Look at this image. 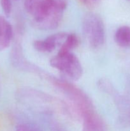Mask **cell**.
<instances>
[{
	"instance_id": "obj_10",
	"label": "cell",
	"mask_w": 130,
	"mask_h": 131,
	"mask_svg": "<svg viewBox=\"0 0 130 131\" xmlns=\"http://www.w3.org/2000/svg\"><path fill=\"white\" fill-rule=\"evenodd\" d=\"M0 4L5 15L6 16H9L11 14L12 9L11 0H0Z\"/></svg>"
},
{
	"instance_id": "obj_3",
	"label": "cell",
	"mask_w": 130,
	"mask_h": 131,
	"mask_svg": "<svg viewBox=\"0 0 130 131\" xmlns=\"http://www.w3.org/2000/svg\"><path fill=\"white\" fill-rule=\"evenodd\" d=\"M83 33L89 46L93 49L101 47L105 40V29L103 20L98 14L89 12L82 20Z\"/></svg>"
},
{
	"instance_id": "obj_15",
	"label": "cell",
	"mask_w": 130,
	"mask_h": 131,
	"mask_svg": "<svg viewBox=\"0 0 130 131\" xmlns=\"http://www.w3.org/2000/svg\"><path fill=\"white\" fill-rule=\"evenodd\" d=\"M129 121H130V110H129Z\"/></svg>"
},
{
	"instance_id": "obj_14",
	"label": "cell",
	"mask_w": 130,
	"mask_h": 131,
	"mask_svg": "<svg viewBox=\"0 0 130 131\" xmlns=\"http://www.w3.org/2000/svg\"><path fill=\"white\" fill-rule=\"evenodd\" d=\"M83 131H92V130H88V129H83Z\"/></svg>"
},
{
	"instance_id": "obj_11",
	"label": "cell",
	"mask_w": 130,
	"mask_h": 131,
	"mask_svg": "<svg viewBox=\"0 0 130 131\" xmlns=\"http://www.w3.org/2000/svg\"><path fill=\"white\" fill-rule=\"evenodd\" d=\"M53 1L56 7L63 12L68 6V0H53Z\"/></svg>"
},
{
	"instance_id": "obj_8",
	"label": "cell",
	"mask_w": 130,
	"mask_h": 131,
	"mask_svg": "<svg viewBox=\"0 0 130 131\" xmlns=\"http://www.w3.org/2000/svg\"><path fill=\"white\" fill-rule=\"evenodd\" d=\"M79 44V39L76 34L70 33L68 34L66 40L60 47L59 52H71V50L76 48Z\"/></svg>"
},
{
	"instance_id": "obj_4",
	"label": "cell",
	"mask_w": 130,
	"mask_h": 131,
	"mask_svg": "<svg viewBox=\"0 0 130 131\" xmlns=\"http://www.w3.org/2000/svg\"><path fill=\"white\" fill-rule=\"evenodd\" d=\"M50 64L73 81H77L82 77L83 69L76 56L71 52H59L50 60Z\"/></svg>"
},
{
	"instance_id": "obj_16",
	"label": "cell",
	"mask_w": 130,
	"mask_h": 131,
	"mask_svg": "<svg viewBox=\"0 0 130 131\" xmlns=\"http://www.w3.org/2000/svg\"><path fill=\"white\" fill-rule=\"evenodd\" d=\"M98 1V0H94V2H95V3H96V1Z\"/></svg>"
},
{
	"instance_id": "obj_6",
	"label": "cell",
	"mask_w": 130,
	"mask_h": 131,
	"mask_svg": "<svg viewBox=\"0 0 130 131\" xmlns=\"http://www.w3.org/2000/svg\"><path fill=\"white\" fill-rule=\"evenodd\" d=\"M12 38V26L4 17L0 15V51L10 46Z\"/></svg>"
},
{
	"instance_id": "obj_5",
	"label": "cell",
	"mask_w": 130,
	"mask_h": 131,
	"mask_svg": "<svg viewBox=\"0 0 130 131\" xmlns=\"http://www.w3.org/2000/svg\"><path fill=\"white\" fill-rule=\"evenodd\" d=\"M67 35L68 34L62 32L51 35L45 40H38L34 41L33 42V47L39 52H52L57 46H62Z\"/></svg>"
},
{
	"instance_id": "obj_9",
	"label": "cell",
	"mask_w": 130,
	"mask_h": 131,
	"mask_svg": "<svg viewBox=\"0 0 130 131\" xmlns=\"http://www.w3.org/2000/svg\"><path fill=\"white\" fill-rule=\"evenodd\" d=\"M15 131H41L35 125L29 123H24L19 124L16 128Z\"/></svg>"
},
{
	"instance_id": "obj_1",
	"label": "cell",
	"mask_w": 130,
	"mask_h": 131,
	"mask_svg": "<svg viewBox=\"0 0 130 131\" xmlns=\"http://www.w3.org/2000/svg\"><path fill=\"white\" fill-rule=\"evenodd\" d=\"M24 6L38 29H56L62 19L63 11L56 7L53 0H24Z\"/></svg>"
},
{
	"instance_id": "obj_13",
	"label": "cell",
	"mask_w": 130,
	"mask_h": 131,
	"mask_svg": "<svg viewBox=\"0 0 130 131\" xmlns=\"http://www.w3.org/2000/svg\"><path fill=\"white\" fill-rule=\"evenodd\" d=\"M52 131H64L62 129H61L59 126L56 125V124H54L52 125Z\"/></svg>"
},
{
	"instance_id": "obj_12",
	"label": "cell",
	"mask_w": 130,
	"mask_h": 131,
	"mask_svg": "<svg viewBox=\"0 0 130 131\" xmlns=\"http://www.w3.org/2000/svg\"><path fill=\"white\" fill-rule=\"evenodd\" d=\"M79 1H80L82 3L84 4V5H86V6H92V5H93L95 3L94 0H79Z\"/></svg>"
},
{
	"instance_id": "obj_7",
	"label": "cell",
	"mask_w": 130,
	"mask_h": 131,
	"mask_svg": "<svg viewBox=\"0 0 130 131\" xmlns=\"http://www.w3.org/2000/svg\"><path fill=\"white\" fill-rule=\"evenodd\" d=\"M114 39L120 47H130V27L123 26L119 28L115 33Z\"/></svg>"
},
{
	"instance_id": "obj_2",
	"label": "cell",
	"mask_w": 130,
	"mask_h": 131,
	"mask_svg": "<svg viewBox=\"0 0 130 131\" xmlns=\"http://www.w3.org/2000/svg\"><path fill=\"white\" fill-rule=\"evenodd\" d=\"M47 79L71 101L84 124L90 122L100 116L89 97L80 88L66 81L50 76Z\"/></svg>"
}]
</instances>
